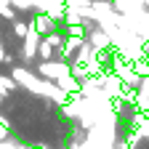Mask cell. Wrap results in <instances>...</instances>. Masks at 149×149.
Listing matches in <instances>:
<instances>
[{"instance_id": "obj_6", "label": "cell", "mask_w": 149, "mask_h": 149, "mask_svg": "<svg viewBox=\"0 0 149 149\" xmlns=\"http://www.w3.org/2000/svg\"><path fill=\"white\" fill-rule=\"evenodd\" d=\"M56 85H59L64 93H69V96H77V93H80V83L74 80L72 74H64V77H59V80H56Z\"/></svg>"}, {"instance_id": "obj_7", "label": "cell", "mask_w": 149, "mask_h": 149, "mask_svg": "<svg viewBox=\"0 0 149 149\" xmlns=\"http://www.w3.org/2000/svg\"><path fill=\"white\" fill-rule=\"evenodd\" d=\"M51 59H56V51L45 40H40V45H37V61H51Z\"/></svg>"}, {"instance_id": "obj_4", "label": "cell", "mask_w": 149, "mask_h": 149, "mask_svg": "<svg viewBox=\"0 0 149 149\" xmlns=\"http://www.w3.org/2000/svg\"><path fill=\"white\" fill-rule=\"evenodd\" d=\"M85 43L96 51V53H101V51H109V48H115L112 45V40H109V35L101 29V27H93L88 35H85Z\"/></svg>"}, {"instance_id": "obj_1", "label": "cell", "mask_w": 149, "mask_h": 149, "mask_svg": "<svg viewBox=\"0 0 149 149\" xmlns=\"http://www.w3.org/2000/svg\"><path fill=\"white\" fill-rule=\"evenodd\" d=\"M37 77L43 80H51L56 83L59 77L69 74V61H61V59H51V61H35V69H32Z\"/></svg>"}, {"instance_id": "obj_5", "label": "cell", "mask_w": 149, "mask_h": 149, "mask_svg": "<svg viewBox=\"0 0 149 149\" xmlns=\"http://www.w3.org/2000/svg\"><path fill=\"white\" fill-rule=\"evenodd\" d=\"M11 35H13V40L22 43L24 37L29 35V19H13V22H11Z\"/></svg>"}, {"instance_id": "obj_9", "label": "cell", "mask_w": 149, "mask_h": 149, "mask_svg": "<svg viewBox=\"0 0 149 149\" xmlns=\"http://www.w3.org/2000/svg\"><path fill=\"white\" fill-rule=\"evenodd\" d=\"M0 64H6V43L0 40Z\"/></svg>"}, {"instance_id": "obj_10", "label": "cell", "mask_w": 149, "mask_h": 149, "mask_svg": "<svg viewBox=\"0 0 149 149\" xmlns=\"http://www.w3.org/2000/svg\"><path fill=\"white\" fill-rule=\"evenodd\" d=\"M0 22H3V19H0Z\"/></svg>"}, {"instance_id": "obj_8", "label": "cell", "mask_w": 149, "mask_h": 149, "mask_svg": "<svg viewBox=\"0 0 149 149\" xmlns=\"http://www.w3.org/2000/svg\"><path fill=\"white\" fill-rule=\"evenodd\" d=\"M0 91H6V93H13V91H19V83L11 77V74H0Z\"/></svg>"}, {"instance_id": "obj_2", "label": "cell", "mask_w": 149, "mask_h": 149, "mask_svg": "<svg viewBox=\"0 0 149 149\" xmlns=\"http://www.w3.org/2000/svg\"><path fill=\"white\" fill-rule=\"evenodd\" d=\"M40 40H43V37L29 27V35L22 40V45H19V59H22V64H35V59H37V45H40Z\"/></svg>"}, {"instance_id": "obj_3", "label": "cell", "mask_w": 149, "mask_h": 149, "mask_svg": "<svg viewBox=\"0 0 149 149\" xmlns=\"http://www.w3.org/2000/svg\"><path fill=\"white\" fill-rule=\"evenodd\" d=\"M29 27H32L37 35H40V37H48L51 32H56L61 24L56 22L53 16H48V13H43V11H40V13H35V16L29 19Z\"/></svg>"}]
</instances>
